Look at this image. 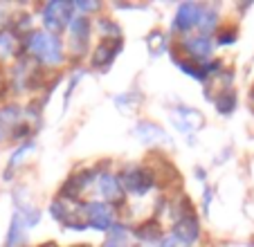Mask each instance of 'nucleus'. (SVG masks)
Here are the masks:
<instances>
[{"label":"nucleus","instance_id":"obj_1","mask_svg":"<svg viewBox=\"0 0 254 247\" xmlns=\"http://www.w3.org/2000/svg\"><path fill=\"white\" fill-rule=\"evenodd\" d=\"M25 45L32 52V57L41 63H61L63 61V45L57 34L32 32L29 38L25 41Z\"/></svg>","mask_w":254,"mask_h":247},{"label":"nucleus","instance_id":"obj_2","mask_svg":"<svg viewBox=\"0 0 254 247\" xmlns=\"http://www.w3.org/2000/svg\"><path fill=\"white\" fill-rule=\"evenodd\" d=\"M74 2H65V0H52L43 7V20L45 27L52 32H61L70 20H74Z\"/></svg>","mask_w":254,"mask_h":247},{"label":"nucleus","instance_id":"obj_3","mask_svg":"<svg viewBox=\"0 0 254 247\" xmlns=\"http://www.w3.org/2000/svg\"><path fill=\"white\" fill-rule=\"evenodd\" d=\"M122 186L135 195H144L153 186V173L142 167H130L122 173Z\"/></svg>","mask_w":254,"mask_h":247},{"label":"nucleus","instance_id":"obj_4","mask_svg":"<svg viewBox=\"0 0 254 247\" xmlns=\"http://www.w3.org/2000/svg\"><path fill=\"white\" fill-rule=\"evenodd\" d=\"M198 236H200V227H198V220H196V216H193V211L180 216V220L176 223V227H173V232H171V238L180 247L193 245V243L198 241Z\"/></svg>","mask_w":254,"mask_h":247},{"label":"nucleus","instance_id":"obj_5","mask_svg":"<svg viewBox=\"0 0 254 247\" xmlns=\"http://www.w3.org/2000/svg\"><path fill=\"white\" fill-rule=\"evenodd\" d=\"M86 211H88V225L99 232H106L115 225V218H113V209L108 202H88L86 204Z\"/></svg>","mask_w":254,"mask_h":247},{"label":"nucleus","instance_id":"obj_6","mask_svg":"<svg viewBox=\"0 0 254 247\" xmlns=\"http://www.w3.org/2000/svg\"><path fill=\"white\" fill-rule=\"evenodd\" d=\"M202 9H205V7H202L200 2H183V5L178 7L173 27H176L178 32H187V29H191L193 25H198V20H200Z\"/></svg>","mask_w":254,"mask_h":247},{"label":"nucleus","instance_id":"obj_7","mask_svg":"<svg viewBox=\"0 0 254 247\" xmlns=\"http://www.w3.org/2000/svg\"><path fill=\"white\" fill-rule=\"evenodd\" d=\"M122 52V41L120 38H104L92 52V65L95 67H108L113 59Z\"/></svg>","mask_w":254,"mask_h":247},{"label":"nucleus","instance_id":"obj_8","mask_svg":"<svg viewBox=\"0 0 254 247\" xmlns=\"http://www.w3.org/2000/svg\"><path fill=\"white\" fill-rule=\"evenodd\" d=\"M171 119L178 126V130H180V133H187V135L193 133V130H198L202 126V115H198L193 108H185V106H180V108L173 110Z\"/></svg>","mask_w":254,"mask_h":247},{"label":"nucleus","instance_id":"obj_9","mask_svg":"<svg viewBox=\"0 0 254 247\" xmlns=\"http://www.w3.org/2000/svg\"><path fill=\"white\" fill-rule=\"evenodd\" d=\"M92 180H95V171H92V169H86V171L74 173V176H72L70 180L63 185L61 195H63V198H72V200H74L88 185H90Z\"/></svg>","mask_w":254,"mask_h":247},{"label":"nucleus","instance_id":"obj_10","mask_svg":"<svg viewBox=\"0 0 254 247\" xmlns=\"http://www.w3.org/2000/svg\"><path fill=\"white\" fill-rule=\"evenodd\" d=\"M99 191L108 202H122V198H124V186L113 173H104L99 178Z\"/></svg>","mask_w":254,"mask_h":247},{"label":"nucleus","instance_id":"obj_11","mask_svg":"<svg viewBox=\"0 0 254 247\" xmlns=\"http://www.w3.org/2000/svg\"><path fill=\"white\" fill-rule=\"evenodd\" d=\"M72 29V45H77V52L86 50L88 38H90V20L88 16H77L70 25Z\"/></svg>","mask_w":254,"mask_h":247},{"label":"nucleus","instance_id":"obj_12","mask_svg":"<svg viewBox=\"0 0 254 247\" xmlns=\"http://www.w3.org/2000/svg\"><path fill=\"white\" fill-rule=\"evenodd\" d=\"M185 48H187V52L191 54V57L196 59H209L211 57V50H214V43H211L209 36H191L185 41Z\"/></svg>","mask_w":254,"mask_h":247},{"label":"nucleus","instance_id":"obj_13","mask_svg":"<svg viewBox=\"0 0 254 247\" xmlns=\"http://www.w3.org/2000/svg\"><path fill=\"white\" fill-rule=\"evenodd\" d=\"M137 135L144 139L146 144H151V142H155V139H160V142H169V135L164 133L162 128H158L155 124H146V122H142L137 126Z\"/></svg>","mask_w":254,"mask_h":247},{"label":"nucleus","instance_id":"obj_14","mask_svg":"<svg viewBox=\"0 0 254 247\" xmlns=\"http://www.w3.org/2000/svg\"><path fill=\"white\" fill-rule=\"evenodd\" d=\"M135 236H137L139 241H158V238L162 236V229H160L158 220H146L142 227L135 229Z\"/></svg>","mask_w":254,"mask_h":247},{"label":"nucleus","instance_id":"obj_15","mask_svg":"<svg viewBox=\"0 0 254 247\" xmlns=\"http://www.w3.org/2000/svg\"><path fill=\"white\" fill-rule=\"evenodd\" d=\"M236 108V95L232 90H225L223 95H218V99H216V110L223 115H230L232 110Z\"/></svg>","mask_w":254,"mask_h":247},{"label":"nucleus","instance_id":"obj_16","mask_svg":"<svg viewBox=\"0 0 254 247\" xmlns=\"http://www.w3.org/2000/svg\"><path fill=\"white\" fill-rule=\"evenodd\" d=\"M216 20H218V11H216L214 7H205V9H202L200 20H198L200 29L205 32V36H207V32H211V29L216 27Z\"/></svg>","mask_w":254,"mask_h":247},{"label":"nucleus","instance_id":"obj_17","mask_svg":"<svg viewBox=\"0 0 254 247\" xmlns=\"http://www.w3.org/2000/svg\"><path fill=\"white\" fill-rule=\"evenodd\" d=\"M176 63H178V67H180V70H185L189 76H193V79H198V81H202V79L207 76V70H205V67L193 65L191 61H180V59H178Z\"/></svg>","mask_w":254,"mask_h":247},{"label":"nucleus","instance_id":"obj_18","mask_svg":"<svg viewBox=\"0 0 254 247\" xmlns=\"http://www.w3.org/2000/svg\"><path fill=\"white\" fill-rule=\"evenodd\" d=\"M14 52V38L9 34H0V59L9 57Z\"/></svg>","mask_w":254,"mask_h":247},{"label":"nucleus","instance_id":"obj_19","mask_svg":"<svg viewBox=\"0 0 254 247\" xmlns=\"http://www.w3.org/2000/svg\"><path fill=\"white\" fill-rule=\"evenodd\" d=\"M32 146H34V144H32V142H27V144H23V146H20V148H16V151H14V155H11V160H9V169H7V178H9L11 169H14L16 164H18V160H20V157H23L27 151H32Z\"/></svg>","mask_w":254,"mask_h":247},{"label":"nucleus","instance_id":"obj_20","mask_svg":"<svg viewBox=\"0 0 254 247\" xmlns=\"http://www.w3.org/2000/svg\"><path fill=\"white\" fill-rule=\"evenodd\" d=\"M50 211H52V216L57 220H61V223H67V211H65V204H63V200H54L52 207H50Z\"/></svg>","mask_w":254,"mask_h":247},{"label":"nucleus","instance_id":"obj_21","mask_svg":"<svg viewBox=\"0 0 254 247\" xmlns=\"http://www.w3.org/2000/svg\"><path fill=\"white\" fill-rule=\"evenodd\" d=\"M146 43H149V50H151V54H153V57H158V54H160V48H158V45H160V43L164 45L162 32H151V36L146 38Z\"/></svg>","mask_w":254,"mask_h":247},{"label":"nucleus","instance_id":"obj_22","mask_svg":"<svg viewBox=\"0 0 254 247\" xmlns=\"http://www.w3.org/2000/svg\"><path fill=\"white\" fill-rule=\"evenodd\" d=\"M99 27L104 29V34H113V38H120V27L115 23H108V18H101Z\"/></svg>","mask_w":254,"mask_h":247},{"label":"nucleus","instance_id":"obj_23","mask_svg":"<svg viewBox=\"0 0 254 247\" xmlns=\"http://www.w3.org/2000/svg\"><path fill=\"white\" fill-rule=\"evenodd\" d=\"M234 41H236V29L234 27L218 34V45H230V43H234Z\"/></svg>","mask_w":254,"mask_h":247},{"label":"nucleus","instance_id":"obj_24","mask_svg":"<svg viewBox=\"0 0 254 247\" xmlns=\"http://www.w3.org/2000/svg\"><path fill=\"white\" fill-rule=\"evenodd\" d=\"M74 7H77V9H83V11H90V9L95 11L99 5H97V2H86V0H81V2H74Z\"/></svg>","mask_w":254,"mask_h":247},{"label":"nucleus","instance_id":"obj_25","mask_svg":"<svg viewBox=\"0 0 254 247\" xmlns=\"http://www.w3.org/2000/svg\"><path fill=\"white\" fill-rule=\"evenodd\" d=\"M160 247H180V245H178V243H176V241H173V238H171V236H167V238H164V241H162V243H160Z\"/></svg>","mask_w":254,"mask_h":247},{"label":"nucleus","instance_id":"obj_26","mask_svg":"<svg viewBox=\"0 0 254 247\" xmlns=\"http://www.w3.org/2000/svg\"><path fill=\"white\" fill-rule=\"evenodd\" d=\"M104 247H126V245H124V243H115V241H106Z\"/></svg>","mask_w":254,"mask_h":247},{"label":"nucleus","instance_id":"obj_27","mask_svg":"<svg viewBox=\"0 0 254 247\" xmlns=\"http://www.w3.org/2000/svg\"><path fill=\"white\" fill-rule=\"evenodd\" d=\"M5 18H7V14H5V7L0 5V27H2V23H5Z\"/></svg>","mask_w":254,"mask_h":247},{"label":"nucleus","instance_id":"obj_28","mask_svg":"<svg viewBox=\"0 0 254 247\" xmlns=\"http://www.w3.org/2000/svg\"><path fill=\"white\" fill-rule=\"evenodd\" d=\"M77 247H88V245H77Z\"/></svg>","mask_w":254,"mask_h":247}]
</instances>
